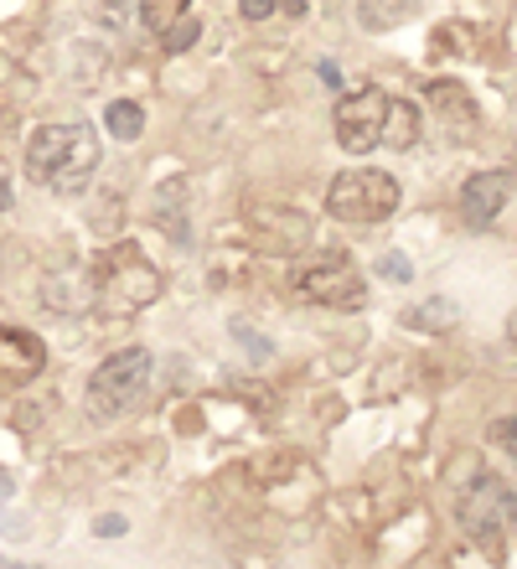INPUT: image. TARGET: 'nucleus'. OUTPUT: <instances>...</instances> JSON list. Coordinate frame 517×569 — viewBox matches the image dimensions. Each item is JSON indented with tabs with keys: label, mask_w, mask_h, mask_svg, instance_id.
<instances>
[{
	"label": "nucleus",
	"mask_w": 517,
	"mask_h": 569,
	"mask_svg": "<svg viewBox=\"0 0 517 569\" xmlns=\"http://www.w3.org/2000/svg\"><path fill=\"white\" fill-rule=\"evenodd\" d=\"M93 296H99L103 311H115V316L146 311L150 300L161 296V270L146 264L135 243H119L115 254H109V264L99 270V280H93Z\"/></svg>",
	"instance_id": "2"
},
{
	"label": "nucleus",
	"mask_w": 517,
	"mask_h": 569,
	"mask_svg": "<svg viewBox=\"0 0 517 569\" xmlns=\"http://www.w3.org/2000/svg\"><path fill=\"white\" fill-rule=\"evenodd\" d=\"M115 533H125V518H115V512L99 518V539H115Z\"/></svg>",
	"instance_id": "17"
},
{
	"label": "nucleus",
	"mask_w": 517,
	"mask_h": 569,
	"mask_svg": "<svg viewBox=\"0 0 517 569\" xmlns=\"http://www.w3.org/2000/svg\"><path fill=\"white\" fill-rule=\"evenodd\" d=\"M280 0H238V11H243V21H265L269 11H275Z\"/></svg>",
	"instance_id": "16"
},
{
	"label": "nucleus",
	"mask_w": 517,
	"mask_h": 569,
	"mask_svg": "<svg viewBox=\"0 0 517 569\" xmlns=\"http://www.w3.org/2000/svg\"><path fill=\"white\" fill-rule=\"evenodd\" d=\"M103 124H109V136L115 140H140L146 136V109L130 104V99H115L109 114H103Z\"/></svg>",
	"instance_id": "12"
},
{
	"label": "nucleus",
	"mask_w": 517,
	"mask_h": 569,
	"mask_svg": "<svg viewBox=\"0 0 517 569\" xmlns=\"http://www.w3.org/2000/svg\"><path fill=\"white\" fill-rule=\"evenodd\" d=\"M146 378H150V352L146 347H125V352H115V358H103L89 378V409L99 415V420H115V415H125V409L140 399Z\"/></svg>",
	"instance_id": "5"
},
{
	"label": "nucleus",
	"mask_w": 517,
	"mask_h": 569,
	"mask_svg": "<svg viewBox=\"0 0 517 569\" xmlns=\"http://www.w3.org/2000/svg\"><path fill=\"white\" fill-rule=\"evenodd\" d=\"M326 208L341 223H384L399 208V181L388 171H341L326 192Z\"/></svg>",
	"instance_id": "3"
},
{
	"label": "nucleus",
	"mask_w": 517,
	"mask_h": 569,
	"mask_svg": "<svg viewBox=\"0 0 517 569\" xmlns=\"http://www.w3.org/2000/svg\"><path fill=\"white\" fill-rule=\"evenodd\" d=\"M11 208V187H6V181H0V212Z\"/></svg>",
	"instance_id": "18"
},
{
	"label": "nucleus",
	"mask_w": 517,
	"mask_h": 569,
	"mask_svg": "<svg viewBox=\"0 0 517 569\" xmlns=\"http://www.w3.org/2000/svg\"><path fill=\"white\" fill-rule=\"evenodd\" d=\"M103 166V146L93 124H42L27 146V171L52 192H83Z\"/></svg>",
	"instance_id": "1"
},
{
	"label": "nucleus",
	"mask_w": 517,
	"mask_h": 569,
	"mask_svg": "<svg viewBox=\"0 0 517 569\" xmlns=\"http://www.w3.org/2000/svg\"><path fill=\"white\" fill-rule=\"evenodd\" d=\"M47 368V347L21 327H0V389H27Z\"/></svg>",
	"instance_id": "8"
},
{
	"label": "nucleus",
	"mask_w": 517,
	"mask_h": 569,
	"mask_svg": "<svg viewBox=\"0 0 517 569\" xmlns=\"http://www.w3.org/2000/svg\"><path fill=\"white\" fill-rule=\"evenodd\" d=\"M300 290H306V300H316V306H337V311H362V306H368V284H362V274H357L347 259L310 270L306 280H300Z\"/></svg>",
	"instance_id": "7"
},
{
	"label": "nucleus",
	"mask_w": 517,
	"mask_h": 569,
	"mask_svg": "<svg viewBox=\"0 0 517 569\" xmlns=\"http://www.w3.org/2000/svg\"><path fill=\"white\" fill-rule=\"evenodd\" d=\"M197 31H202V27H197V16H181L177 27L166 31V52H187V47L197 42Z\"/></svg>",
	"instance_id": "13"
},
{
	"label": "nucleus",
	"mask_w": 517,
	"mask_h": 569,
	"mask_svg": "<svg viewBox=\"0 0 517 569\" xmlns=\"http://www.w3.org/2000/svg\"><path fill=\"white\" fill-rule=\"evenodd\" d=\"M181 16H192V0H140V21H146V31H156V37H166Z\"/></svg>",
	"instance_id": "11"
},
{
	"label": "nucleus",
	"mask_w": 517,
	"mask_h": 569,
	"mask_svg": "<svg viewBox=\"0 0 517 569\" xmlns=\"http://www.w3.org/2000/svg\"><path fill=\"white\" fill-rule=\"evenodd\" d=\"M378 270H384L388 280H414V270H409V259H404V254H384V264H378Z\"/></svg>",
	"instance_id": "15"
},
{
	"label": "nucleus",
	"mask_w": 517,
	"mask_h": 569,
	"mask_svg": "<svg viewBox=\"0 0 517 569\" xmlns=\"http://www.w3.org/2000/svg\"><path fill=\"white\" fill-rule=\"evenodd\" d=\"M507 197H513V177L507 171H476L466 181V192H460V212H466V223L487 228L497 223V212L507 208Z\"/></svg>",
	"instance_id": "9"
},
{
	"label": "nucleus",
	"mask_w": 517,
	"mask_h": 569,
	"mask_svg": "<svg viewBox=\"0 0 517 569\" xmlns=\"http://www.w3.org/2000/svg\"><path fill=\"white\" fill-rule=\"evenodd\" d=\"M513 342H517V316H513Z\"/></svg>",
	"instance_id": "19"
},
{
	"label": "nucleus",
	"mask_w": 517,
	"mask_h": 569,
	"mask_svg": "<svg viewBox=\"0 0 517 569\" xmlns=\"http://www.w3.org/2000/svg\"><path fill=\"white\" fill-rule=\"evenodd\" d=\"M414 140H419V109H414L409 99H388L384 136H378V146H388V150H409Z\"/></svg>",
	"instance_id": "10"
},
{
	"label": "nucleus",
	"mask_w": 517,
	"mask_h": 569,
	"mask_svg": "<svg viewBox=\"0 0 517 569\" xmlns=\"http://www.w3.org/2000/svg\"><path fill=\"white\" fill-rule=\"evenodd\" d=\"M513 518H517V497L497 477H481L471 492L460 497V528H466V539L481 555H503V539H507V528H513Z\"/></svg>",
	"instance_id": "4"
},
{
	"label": "nucleus",
	"mask_w": 517,
	"mask_h": 569,
	"mask_svg": "<svg viewBox=\"0 0 517 569\" xmlns=\"http://www.w3.org/2000/svg\"><path fill=\"white\" fill-rule=\"evenodd\" d=\"M491 440H497V446H503L507 456H513V461H517V415H507V420H497V425H491Z\"/></svg>",
	"instance_id": "14"
},
{
	"label": "nucleus",
	"mask_w": 517,
	"mask_h": 569,
	"mask_svg": "<svg viewBox=\"0 0 517 569\" xmlns=\"http://www.w3.org/2000/svg\"><path fill=\"white\" fill-rule=\"evenodd\" d=\"M384 114H388V93L384 89L347 93V99L337 104V140H341V150L362 156V150L378 146V136H384Z\"/></svg>",
	"instance_id": "6"
}]
</instances>
